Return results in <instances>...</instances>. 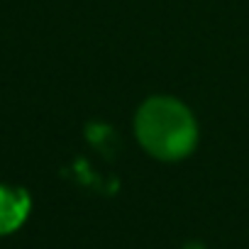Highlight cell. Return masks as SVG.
Returning a JSON list of instances; mask_svg holds the SVG:
<instances>
[{
	"label": "cell",
	"instance_id": "obj_1",
	"mask_svg": "<svg viewBox=\"0 0 249 249\" xmlns=\"http://www.w3.org/2000/svg\"><path fill=\"white\" fill-rule=\"evenodd\" d=\"M135 135L154 159L181 161L198 144V122L186 103L171 95H152L137 107Z\"/></svg>",
	"mask_w": 249,
	"mask_h": 249
},
{
	"label": "cell",
	"instance_id": "obj_2",
	"mask_svg": "<svg viewBox=\"0 0 249 249\" xmlns=\"http://www.w3.org/2000/svg\"><path fill=\"white\" fill-rule=\"evenodd\" d=\"M32 208L30 193L25 188L0 186V237L22 227Z\"/></svg>",
	"mask_w": 249,
	"mask_h": 249
},
{
	"label": "cell",
	"instance_id": "obj_3",
	"mask_svg": "<svg viewBox=\"0 0 249 249\" xmlns=\"http://www.w3.org/2000/svg\"><path fill=\"white\" fill-rule=\"evenodd\" d=\"M186 249H205V247H203V244H198V242H193V244H188Z\"/></svg>",
	"mask_w": 249,
	"mask_h": 249
}]
</instances>
